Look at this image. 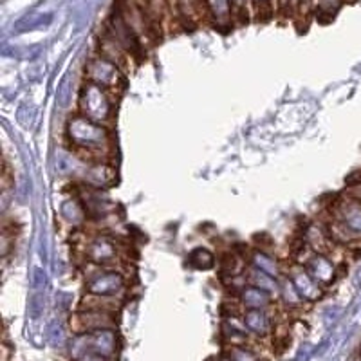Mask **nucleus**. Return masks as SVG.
Instances as JSON below:
<instances>
[{"label": "nucleus", "instance_id": "5", "mask_svg": "<svg viewBox=\"0 0 361 361\" xmlns=\"http://www.w3.org/2000/svg\"><path fill=\"white\" fill-rule=\"evenodd\" d=\"M85 76L87 82L96 83V85L107 89L109 92L114 94L116 90H119V85L123 82V74L116 63L111 60L103 58L102 54L90 58L85 67Z\"/></svg>", "mask_w": 361, "mask_h": 361}, {"label": "nucleus", "instance_id": "14", "mask_svg": "<svg viewBox=\"0 0 361 361\" xmlns=\"http://www.w3.org/2000/svg\"><path fill=\"white\" fill-rule=\"evenodd\" d=\"M188 262L190 266L197 267V269H212L215 264V255L206 247H195L188 255Z\"/></svg>", "mask_w": 361, "mask_h": 361}, {"label": "nucleus", "instance_id": "18", "mask_svg": "<svg viewBox=\"0 0 361 361\" xmlns=\"http://www.w3.org/2000/svg\"><path fill=\"white\" fill-rule=\"evenodd\" d=\"M302 0H276V6H279V9L282 13H288V11H298V6Z\"/></svg>", "mask_w": 361, "mask_h": 361}, {"label": "nucleus", "instance_id": "11", "mask_svg": "<svg viewBox=\"0 0 361 361\" xmlns=\"http://www.w3.org/2000/svg\"><path fill=\"white\" fill-rule=\"evenodd\" d=\"M238 296H240V302L246 307V311L247 309H266L271 304V298H273L271 293L264 291L260 288H255L251 283L238 293Z\"/></svg>", "mask_w": 361, "mask_h": 361}, {"label": "nucleus", "instance_id": "1", "mask_svg": "<svg viewBox=\"0 0 361 361\" xmlns=\"http://www.w3.org/2000/svg\"><path fill=\"white\" fill-rule=\"evenodd\" d=\"M67 140L76 156L92 163H111L114 140L105 125H99L82 114L71 116L66 127Z\"/></svg>", "mask_w": 361, "mask_h": 361}, {"label": "nucleus", "instance_id": "7", "mask_svg": "<svg viewBox=\"0 0 361 361\" xmlns=\"http://www.w3.org/2000/svg\"><path fill=\"white\" fill-rule=\"evenodd\" d=\"M74 325L78 334L96 333V331H107L114 327V312L103 311V309L85 307L74 316Z\"/></svg>", "mask_w": 361, "mask_h": 361}, {"label": "nucleus", "instance_id": "12", "mask_svg": "<svg viewBox=\"0 0 361 361\" xmlns=\"http://www.w3.org/2000/svg\"><path fill=\"white\" fill-rule=\"evenodd\" d=\"M244 325L250 333L257 334V336H264L271 329V322L264 309H247L244 314Z\"/></svg>", "mask_w": 361, "mask_h": 361}, {"label": "nucleus", "instance_id": "19", "mask_svg": "<svg viewBox=\"0 0 361 361\" xmlns=\"http://www.w3.org/2000/svg\"><path fill=\"white\" fill-rule=\"evenodd\" d=\"M76 361H107V357H102L98 356V354H87V356L80 357V360Z\"/></svg>", "mask_w": 361, "mask_h": 361}, {"label": "nucleus", "instance_id": "17", "mask_svg": "<svg viewBox=\"0 0 361 361\" xmlns=\"http://www.w3.org/2000/svg\"><path fill=\"white\" fill-rule=\"evenodd\" d=\"M230 361H257V357L246 349H240V347H233L230 353Z\"/></svg>", "mask_w": 361, "mask_h": 361}, {"label": "nucleus", "instance_id": "15", "mask_svg": "<svg viewBox=\"0 0 361 361\" xmlns=\"http://www.w3.org/2000/svg\"><path fill=\"white\" fill-rule=\"evenodd\" d=\"M230 4L231 13H233V22L246 24L251 18V15H255L253 0H230Z\"/></svg>", "mask_w": 361, "mask_h": 361}, {"label": "nucleus", "instance_id": "8", "mask_svg": "<svg viewBox=\"0 0 361 361\" xmlns=\"http://www.w3.org/2000/svg\"><path fill=\"white\" fill-rule=\"evenodd\" d=\"M302 266L320 286H329L336 279V266L324 253H312Z\"/></svg>", "mask_w": 361, "mask_h": 361}, {"label": "nucleus", "instance_id": "10", "mask_svg": "<svg viewBox=\"0 0 361 361\" xmlns=\"http://www.w3.org/2000/svg\"><path fill=\"white\" fill-rule=\"evenodd\" d=\"M85 334L87 345H89V354H98V356L109 360L116 353V334L112 333V329Z\"/></svg>", "mask_w": 361, "mask_h": 361}, {"label": "nucleus", "instance_id": "6", "mask_svg": "<svg viewBox=\"0 0 361 361\" xmlns=\"http://www.w3.org/2000/svg\"><path fill=\"white\" fill-rule=\"evenodd\" d=\"M119 253L121 250L111 235H98L85 244V259L96 267H112L119 260Z\"/></svg>", "mask_w": 361, "mask_h": 361}, {"label": "nucleus", "instance_id": "9", "mask_svg": "<svg viewBox=\"0 0 361 361\" xmlns=\"http://www.w3.org/2000/svg\"><path fill=\"white\" fill-rule=\"evenodd\" d=\"M289 280H291L298 295L304 300L312 302V300H318L322 296V286L309 275L307 271L304 269V266L293 267L289 271Z\"/></svg>", "mask_w": 361, "mask_h": 361}, {"label": "nucleus", "instance_id": "13", "mask_svg": "<svg viewBox=\"0 0 361 361\" xmlns=\"http://www.w3.org/2000/svg\"><path fill=\"white\" fill-rule=\"evenodd\" d=\"M251 264H253L255 269L267 273V275L275 276V279L279 276V264H276V260L273 259L269 253H266V251H255Z\"/></svg>", "mask_w": 361, "mask_h": 361}, {"label": "nucleus", "instance_id": "16", "mask_svg": "<svg viewBox=\"0 0 361 361\" xmlns=\"http://www.w3.org/2000/svg\"><path fill=\"white\" fill-rule=\"evenodd\" d=\"M255 15L259 17H269L276 6V0H253Z\"/></svg>", "mask_w": 361, "mask_h": 361}, {"label": "nucleus", "instance_id": "3", "mask_svg": "<svg viewBox=\"0 0 361 361\" xmlns=\"http://www.w3.org/2000/svg\"><path fill=\"white\" fill-rule=\"evenodd\" d=\"M329 237L341 244L361 240V201L345 199L334 209L333 224L329 226Z\"/></svg>", "mask_w": 361, "mask_h": 361}, {"label": "nucleus", "instance_id": "2", "mask_svg": "<svg viewBox=\"0 0 361 361\" xmlns=\"http://www.w3.org/2000/svg\"><path fill=\"white\" fill-rule=\"evenodd\" d=\"M112 96L114 94L109 92L107 89H103V87L96 85V83L85 82L82 89H80L78 114L107 127L116 112L114 98Z\"/></svg>", "mask_w": 361, "mask_h": 361}, {"label": "nucleus", "instance_id": "4", "mask_svg": "<svg viewBox=\"0 0 361 361\" xmlns=\"http://www.w3.org/2000/svg\"><path fill=\"white\" fill-rule=\"evenodd\" d=\"M125 288L127 280L114 267H96L85 279V291L90 296L116 298V295H121Z\"/></svg>", "mask_w": 361, "mask_h": 361}]
</instances>
